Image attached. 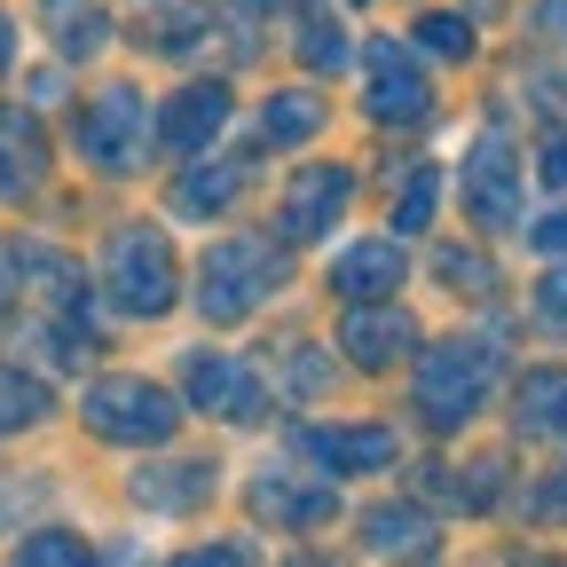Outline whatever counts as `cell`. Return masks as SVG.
Masks as SVG:
<instances>
[{
	"label": "cell",
	"mask_w": 567,
	"mask_h": 567,
	"mask_svg": "<svg viewBox=\"0 0 567 567\" xmlns=\"http://www.w3.org/2000/svg\"><path fill=\"white\" fill-rule=\"evenodd\" d=\"M237 189H245V158H197L174 182V221H213L237 205Z\"/></svg>",
	"instance_id": "cell-16"
},
{
	"label": "cell",
	"mask_w": 567,
	"mask_h": 567,
	"mask_svg": "<svg viewBox=\"0 0 567 567\" xmlns=\"http://www.w3.org/2000/svg\"><path fill=\"white\" fill-rule=\"evenodd\" d=\"M536 174H544L551 189H567V134H551L544 151H536Z\"/></svg>",
	"instance_id": "cell-33"
},
{
	"label": "cell",
	"mask_w": 567,
	"mask_h": 567,
	"mask_svg": "<svg viewBox=\"0 0 567 567\" xmlns=\"http://www.w3.org/2000/svg\"><path fill=\"white\" fill-rule=\"evenodd\" d=\"M528 520H567V473H551L544 488H528Z\"/></svg>",
	"instance_id": "cell-31"
},
{
	"label": "cell",
	"mask_w": 567,
	"mask_h": 567,
	"mask_svg": "<svg viewBox=\"0 0 567 567\" xmlns=\"http://www.w3.org/2000/svg\"><path fill=\"white\" fill-rule=\"evenodd\" d=\"M9 308H17V252L0 245V316H9Z\"/></svg>",
	"instance_id": "cell-34"
},
{
	"label": "cell",
	"mask_w": 567,
	"mask_h": 567,
	"mask_svg": "<svg viewBox=\"0 0 567 567\" xmlns=\"http://www.w3.org/2000/svg\"><path fill=\"white\" fill-rule=\"evenodd\" d=\"M80 417H87L95 442H118V450H158V442L182 434V402L166 386H151V379H134V371L95 379L80 394Z\"/></svg>",
	"instance_id": "cell-3"
},
{
	"label": "cell",
	"mask_w": 567,
	"mask_h": 567,
	"mask_svg": "<svg viewBox=\"0 0 567 567\" xmlns=\"http://www.w3.org/2000/svg\"><path fill=\"white\" fill-rule=\"evenodd\" d=\"M536 323H544V331H567V260L536 284Z\"/></svg>",
	"instance_id": "cell-29"
},
{
	"label": "cell",
	"mask_w": 567,
	"mask_h": 567,
	"mask_svg": "<svg viewBox=\"0 0 567 567\" xmlns=\"http://www.w3.org/2000/svg\"><path fill=\"white\" fill-rule=\"evenodd\" d=\"M528 245H536V252H551V260L567 252V205H559V213H544V221L528 229Z\"/></svg>",
	"instance_id": "cell-32"
},
{
	"label": "cell",
	"mask_w": 567,
	"mask_h": 567,
	"mask_svg": "<svg viewBox=\"0 0 567 567\" xmlns=\"http://www.w3.org/2000/svg\"><path fill=\"white\" fill-rule=\"evenodd\" d=\"M32 276V292L48 300V308H87V276H80V260H63L55 245H24L17 252V284Z\"/></svg>",
	"instance_id": "cell-19"
},
{
	"label": "cell",
	"mask_w": 567,
	"mask_h": 567,
	"mask_svg": "<svg viewBox=\"0 0 567 567\" xmlns=\"http://www.w3.org/2000/svg\"><path fill=\"white\" fill-rule=\"evenodd\" d=\"M417 48H425V55H450V63H465V55L481 48V32H473V17L434 9V17H417Z\"/></svg>",
	"instance_id": "cell-23"
},
{
	"label": "cell",
	"mask_w": 567,
	"mask_h": 567,
	"mask_svg": "<svg viewBox=\"0 0 567 567\" xmlns=\"http://www.w3.org/2000/svg\"><path fill=\"white\" fill-rule=\"evenodd\" d=\"M182 386H189V410H205V417H229V425H252V417L268 410L260 371H245L237 354H189Z\"/></svg>",
	"instance_id": "cell-9"
},
{
	"label": "cell",
	"mask_w": 567,
	"mask_h": 567,
	"mask_svg": "<svg viewBox=\"0 0 567 567\" xmlns=\"http://www.w3.org/2000/svg\"><path fill=\"white\" fill-rule=\"evenodd\" d=\"M71 142H80V158L95 174H134L142 151H151V103H142V87H103L80 126H71Z\"/></svg>",
	"instance_id": "cell-5"
},
{
	"label": "cell",
	"mask_w": 567,
	"mask_h": 567,
	"mask_svg": "<svg viewBox=\"0 0 567 567\" xmlns=\"http://www.w3.org/2000/svg\"><path fill=\"white\" fill-rule=\"evenodd\" d=\"M40 174H48V134L17 111V103H0V197H32L40 189Z\"/></svg>",
	"instance_id": "cell-15"
},
{
	"label": "cell",
	"mask_w": 567,
	"mask_h": 567,
	"mask_svg": "<svg viewBox=\"0 0 567 567\" xmlns=\"http://www.w3.org/2000/svg\"><path fill=\"white\" fill-rule=\"evenodd\" d=\"M300 457H316L323 473H386L394 465V434L386 425H308L300 434Z\"/></svg>",
	"instance_id": "cell-12"
},
{
	"label": "cell",
	"mask_w": 567,
	"mask_h": 567,
	"mask_svg": "<svg viewBox=\"0 0 567 567\" xmlns=\"http://www.w3.org/2000/svg\"><path fill=\"white\" fill-rule=\"evenodd\" d=\"M17 55V40H9V17H0V63H9Z\"/></svg>",
	"instance_id": "cell-35"
},
{
	"label": "cell",
	"mask_w": 567,
	"mask_h": 567,
	"mask_svg": "<svg viewBox=\"0 0 567 567\" xmlns=\"http://www.w3.org/2000/svg\"><path fill=\"white\" fill-rule=\"evenodd\" d=\"M103 40H111V17H103V9H63V17H55V48H63V55H95Z\"/></svg>",
	"instance_id": "cell-26"
},
{
	"label": "cell",
	"mask_w": 567,
	"mask_h": 567,
	"mask_svg": "<svg viewBox=\"0 0 567 567\" xmlns=\"http://www.w3.org/2000/svg\"><path fill=\"white\" fill-rule=\"evenodd\" d=\"M363 551H379V559H434L442 536H434V520H425L417 505H379V513H363Z\"/></svg>",
	"instance_id": "cell-18"
},
{
	"label": "cell",
	"mask_w": 567,
	"mask_h": 567,
	"mask_svg": "<svg viewBox=\"0 0 567 567\" xmlns=\"http://www.w3.org/2000/svg\"><path fill=\"white\" fill-rule=\"evenodd\" d=\"M434 197H442V174H434V166H417L410 189L394 197V237H417L425 221H434Z\"/></svg>",
	"instance_id": "cell-24"
},
{
	"label": "cell",
	"mask_w": 567,
	"mask_h": 567,
	"mask_svg": "<svg viewBox=\"0 0 567 567\" xmlns=\"http://www.w3.org/2000/svg\"><path fill=\"white\" fill-rule=\"evenodd\" d=\"M40 417H48V386L9 363L0 371V434H24V425H40Z\"/></svg>",
	"instance_id": "cell-22"
},
{
	"label": "cell",
	"mask_w": 567,
	"mask_h": 567,
	"mask_svg": "<svg viewBox=\"0 0 567 567\" xmlns=\"http://www.w3.org/2000/svg\"><path fill=\"white\" fill-rule=\"evenodd\" d=\"M513 425H520V434H536V442H567V371H528Z\"/></svg>",
	"instance_id": "cell-20"
},
{
	"label": "cell",
	"mask_w": 567,
	"mask_h": 567,
	"mask_svg": "<svg viewBox=\"0 0 567 567\" xmlns=\"http://www.w3.org/2000/svg\"><path fill=\"white\" fill-rule=\"evenodd\" d=\"M103 292H111L118 316H166L174 292H182V268H174L166 229H151V221L118 229L111 252H103Z\"/></svg>",
	"instance_id": "cell-4"
},
{
	"label": "cell",
	"mask_w": 567,
	"mask_h": 567,
	"mask_svg": "<svg viewBox=\"0 0 567 567\" xmlns=\"http://www.w3.org/2000/svg\"><path fill=\"white\" fill-rule=\"evenodd\" d=\"M331 292L339 300H394L402 292V245L371 237V245H347L331 260Z\"/></svg>",
	"instance_id": "cell-14"
},
{
	"label": "cell",
	"mask_w": 567,
	"mask_h": 567,
	"mask_svg": "<svg viewBox=\"0 0 567 567\" xmlns=\"http://www.w3.org/2000/svg\"><path fill=\"white\" fill-rule=\"evenodd\" d=\"M252 513L276 520V528H323V520H339V496L331 488H300L284 473H260L252 481Z\"/></svg>",
	"instance_id": "cell-17"
},
{
	"label": "cell",
	"mask_w": 567,
	"mask_h": 567,
	"mask_svg": "<svg viewBox=\"0 0 567 567\" xmlns=\"http://www.w3.org/2000/svg\"><path fill=\"white\" fill-rule=\"evenodd\" d=\"M347 197H354V174H347V166H300L292 182H284V205H276L284 245H316V237H331V221L347 213Z\"/></svg>",
	"instance_id": "cell-7"
},
{
	"label": "cell",
	"mask_w": 567,
	"mask_h": 567,
	"mask_svg": "<svg viewBox=\"0 0 567 567\" xmlns=\"http://www.w3.org/2000/svg\"><path fill=\"white\" fill-rule=\"evenodd\" d=\"M410 347H417V323H410L394 300H347V316H339V354H347L354 371H394Z\"/></svg>",
	"instance_id": "cell-8"
},
{
	"label": "cell",
	"mask_w": 567,
	"mask_h": 567,
	"mask_svg": "<svg viewBox=\"0 0 567 567\" xmlns=\"http://www.w3.org/2000/svg\"><path fill=\"white\" fill-rule=\"evenodd\" d=\"M284 292V252L268 237H221L197 268V308L205 323H245L260 300Z\"/></svg>",
	"instance_id": "cell-2"
},
{
	"label": "cell",
	"mask_w": 567,
	"mask_h": 567,
	"mask_svg": "<svg viewBox=\"0 0 567 567\" xmlns=\"http://www.w3.org/2000/svg\"><path fill=\"white\" fill-rule=\"evenodd\" d=\"M371 118L379 126H417L434 118V80L417 71V55H402V40H371Z\"/></svg>",
	"instance_id": "cell-10"
},
{
	"label": "cell",
	"mask_w": 567,
	"mask_h": 567,
	"mask_svg": "<svg viewBox=\"0 0 567 567\" xmlns=\"http://www.w3.org/2000/svg\"><path fill=\"white\" fill-rule=\"evenodd\" d=\"M434 276L450 284V292H488V284H496V268H488L481 252H442V260H434Z\"/></svg>",
	"instance_id": "cell-28"
},
{
	"label": "cell",
	"mask_w": 567,
	"mask_h": 567,
	"mask_svg": "<svg viewBox=\"0 0 567 567\" xmlns=\"http://www.w3.org/2000/svg\"><path fill=\"white\" fill-rule=\"evenodd\" d=\"M316 126H323V95H308V87H284V95H268V111H260V134L276 142V151H300Z\"/></svg>",
	"instance_id": "cell-21"
},
{
	"label": "cell",
	"mask_w": 567,
	"mask_h": 567,
	"mask_svg": "<svg viewBox=\"0 0 567 567\" xmlns=\"http://www.w3.org/2000/svg\"><path fill=\"white\" fill-rule=\"evenodd\" d=\"M528 95H536V111L567 118V71H528Z\"/></svg>",
	"instance_id": "cell-30"
},
{
	"label": "cell",
	"mask_w": 567,
	"mask_h": 567,
	"mask_svg": "<svg viewBox=\"0 0 567 567\" xmlns=\"http://www.w3.org/2000/svg\"><path fill=\"white\" fill-rule=\"evenodd\" d=\"M213 488H221V465H213V457H182V465H158V473L142 465L134 473V505H151V513H197Z\"/></svg>",
	"instance_id": "cell-13"
},
{
	"label": "cell",
	"mask_w": 567,
	"mask_h": 567,
	"mask_svg": "<svg viewBox=\"0 0 567 567\" xmlns=\"http://www.w3.org/2000/svg\"><path fill=\"white\" fill-rule=\"evenodd\" d=\"M465 213L481 229H520V158H513V142L505 134H481L473 151H465Z\"/></svg>",
	"instance_id": "cell-6"
},
{
	"label": "cell",
	"mask_w": 567,
	"mask_h": 567,
	"mask_svg": "<svg viewBox=\"0 0 567 567\" xmlns=\"http://www.w3.org/2000/svg\"><path fill=\"white\" fill-rule=\"evenodd\" d=\"M300 55H308V71H347V32L331 24V17H308V32H300Z\"/></svg>",
	"instance_id": "cell-27"
},
{
	"label": "cell",
	"mask_w": 567,
	"mask_h": 567,
	"mask_svg": "<svg viewBox=\"0 0 567 567\" xmlns=\"http://www.w3.org/2000/svg\"><path fill=\"white\" fill-rule=\"evenodd\" d=\"M496 363H505V354H496V339H434L417 354V410H425V425H434V434H457V425H473L481 410H488V394H496Z\"/></svg>",
	"instance_id": "cell-1"
},
{
	"label": "cell",
	"mask_w": 567,
	"mask_h": 567,
	"mask_svg": "<svg viewBox=\"0 0 567 567\" xmlns=\"http://www.w3.org/2000/svg\"><path fill=\"white\" fill-rule=\"evenodd\" d=\"M551 24H567V9H551Z\"/></svg>",
	"instance_id": "cell-36"
},
{
	"label": "cell",
	"mask_w": 567,
	"mask_h": 567,
	"mask_svg": "<svg viewBox=\"0 0 567 567\" xmlns=\"http://www.w3.org/2000/svg\"><path fill=\"white\" fill-rule=\"evenodd\" d=\"M221 126H229V87H221V80H197V87H182V95L158 111V126H151V134L166 142L174 158H197Z\"/></svg>",
	"instance_id": "cell-11"
},
{
	"label": "cell",
	"mask_w": 567,
	"mask_h": 567,
	"mask_svg": "<svg viewBox=\"0 0 567 567\" xmlns=\"http://www.w3.org/2000/svg\"><path fill=\"white\" fill-rule=\"evenodd\" d=\"M17 559H24V567H80V559H87V536H71V528H32V536L17 544Z\"/></svg>",
	"instance_id": "cell-25"
}]
</instances>
